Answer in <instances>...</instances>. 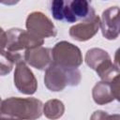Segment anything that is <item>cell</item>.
I'll use <instances>...</instances> for the list:
<instances>
[{
    "label": "cell",
    "mask_w": 120,
    "mask_h": 120,
    "mask_svg": "<svg viewBox=\"0 0 120 120\" xmlns=\"http://www.w3.org/2000/svg\"><path fill=\"white\" fill-rule=\"evenodd\" d=\"M43 103L36 98H8L2 101L0 117L5 120H37L42 115Z\"/></svg>",
    "instance_id": "obj_1"
},
{
    "label": "cell",
    "mask_w": 120,
    "mask_h": 120,
    "mask_svg": "<svg viewBox=\"0 0 120 120\" xmlns=\"http://www.w3.org/2000/svg\"><path fill=\"white\" fill-rule=\"evenodd\" d=\"M81 80L82 75L78 68H64L52 63L45 69L44 84L52 92H60L67 86H76Z\"/></svg>",
    "instance_id": "obj_2"
},
{
    "label": "cell",
    "mask_w": 120,
    "mask_h": 120,
    "mask_svg": "<svg viewBox=\"0 0 120 120\" xmlns=\"http://www.w3.org/2000/svg\"><path fill=\"white\" fill-rule=\"evenodd\" d=\"M86 65L95 70L101 81L112 82L120 75L119 67L111 59L109 53L101 48L89 49L84 57Z\"/></svg>",
    "instance_id": "obj_3"
},
{
    "label": "cell",
    "mask_w": 120,
    "mask_h": 120,
    "mask_svg": "<svg viewBox=\"0 0 120 120\" xmlns=\"http://www.w3.org/2000/svg\"><path fill=\"white\" fill-rule=\"evenodd\" d=\"M52 64L68 68H78L83 61L81 50L66 40L59 41L54 45L52 49Z\"/></svg>",
    "instance_id": "obj_4"
},
{
    "label": "cell",
    "mask_w": 120,
    "mask_h": 120,
    "mask_svg": "<svg viewBox=\"0 0 120 120\" xmlns=\"http://www.w3.org/2000/svg\"><path fill=\"white\" fill-rule=\"evenodd\" d=\"M7 33L6 49L11 52H20L24 50H31L41 47L44 39L37 38L29 32L21 28H11Z\"/></svg>",
    "instance_id": "obj_5"
},
{
    "label": "cell",
    "mask_w": 120,
    "mask_h": 120,
    "mask_svg": "<svg viewBox=\"0 0 120 120\" xmlns=\"http://www.w3.org/2000/svg\"><path fill=\"white\" fill-rule=\"evenodd\" d=\"M27 32L39 38H47L55 37L57 30L51 19L41 11L31 12L25 22Z\"/></svg>",
    "instance_id": "obj_6"
},
{
    "label": "cell",
    "mask_w": 120,
    "mask_h": 120,
    "mask_svg": "<svg viewBox=\"0 0 120 120\" xmlns=\"http://www.w3.org/2000/svg\"><path fill=\"white\" fill-rule=\"evenodd\" d=\"M13 80L17 90L23 95H34L38 89V81L24 61L16 64Z\"/></svg>",
    "instance_id": "obj_7"
},
{
    "label": "cell",
    "mask_w": 120,
    "mask_h": 120,
    "mask_svg": "<svg viewBox=\"0 0 120 120\" xmlns=\"http://www.w3.org/2000/svg\"><path fill=\"white\" fill-rule=\"evenodd\" d=\"M119 76L112 82L100 81L95 84L92 89V97L98 105H105L119 100Z\"/></svg>",
    "instance_id": "obj_8"
},
{
    "label": "cell",
    "mask_w": 120,
    "mask_h": 120,
    "mask_svg": "<svg viewBox=\"0 0 120 120\" xmlns=\"http://www.w3.org/2000/svg\"><path fill=\"white\" fill-rule=\"evenodd\" d=\"M99 28L106 39L113 40L119 37V8L117 6L110 7L102 12Z\"/></svg>",
    "instance_id": "obj_9"
},
{
    "label": "cell",
    "mask_w": 120,
    "mask_h": 120,
    "mask_svg": "<svg viewBox=\"0 0 120 120\" xmlns=\"http://www.w3.org/2000/svg\"><path fill=\"white\" fill-rule=\"evenodd\" d=\"M96 15L94 8L86 0L66 1L65 21L67 22H76L77 21H86Z\"/></svg>",
    "instance_id": "obj_10"
},
{
    "label": "cell",
    "mask_w": 120,
    "mask_h": 120,
    "mask_svg": "<svg viewBox=\"0 0 120 120\" xmlns=\"http://www.w3.org/2000/svg\"><path fill=\"white\" fill-rule=\"evenodd\" d=\"M99 22L100 18L98 15H95L89 20L72 25L69 28V36L77 41H87L98 32Z\"/></svg>",
    "instance_id": "obj_11"
},
{
    "label": "cell",
    "mask_w": 120,
    "mask_h": 120,
    "mask_svg": "<svg viewBox=\"0 0 120 120\" xmlns=\"http://www.w3.org/2000/svg\"><path fill=\"white\" fill-rule=\"evenodd\" d=\"M23 61L37 69H46L52 63V49L41 46L38 48L26 50L23 52Z\"/></svg>",
    "instance_id": "obj_12"
},
{
    "label": "cell",
    "mask_w": 120,
    "mask_h": 120,
    "mask_svg": "<svg viewBox=\"0 0 120 120\" xmlns=\"http://www.w3.org/2000/svg\"><path fill=\"white\" fill-rule=\"evenodd\" d=\"M23 61L21 52H11L5 49H0V76H6L12 70L14 65Z\"/></svg>",
    "instance_id": "obj_13"
},
{
    "label": "cell",
    "mask_w": 120,
    "mask_h": 120,
    "mask_svg": "<svg viewBox=\"0 0 120 120\" xmlns=\"http://www.w3.org/2000/svg\"><path fill=\"white\" fill-rule=\"evenodd\" d=\"M65 112L64 103L56 98L50 99L43 104L42 113L50 120H56L63 116Z\"/></svg>",
    "instance_id": "obj_14"
},
{
    "label": "cell",
    "mask_w": 120,
    "mask_h": 120,
    "mask_svg": "<svg viewBox=\"0 0 120 120\" xmlns=\"http://www.w3.org/2000/svg\"><path fill=\"white\" fill-rule=\"evenodd\" d=\"M65 4L64 0H54L51 3V12L52 17L57 21H64L65 18Z\"/></svg>",
    "instance_id": "obj_15"
},
{
    "label": "cell",
    "mask_w": 120,
    "mask_h": 120,
    "mask_svg": "<svg viewBox=\"0 0 120 120\" xmlns=\"http://www.w3.org/2000/svg\"><path fill=\"white\" fill-rule=\"evenodd\" d=\"M90 120H120V115L118 113L110 114L107 112L98 110L92 113Z\"/></svg>",
    "instance_id": "obj_16"
},
{
    "label": "cell",
    "mask_w": 120,
    "mask_h": 120,
    "mask_svg": "<svg viewBox=\"0 0 120 120\" xmlns=\"http://www.w3.org/2000/svg\"><path fill=\"white\" fill-rule=\"evenodd\" d=\"M7 44V33L0 27V49H5Z\"/></svg>",
    "instance_id": "obj_17"
},
{
    "label": "cell",
    "mask_w": 120,
    "mask_h": 120,
    "mask_svg": "<svg viewBox=\"0 0 120 120\" xmlns=\"http://www.w3.org/2000/svg\"><path fill=\"white\" fill-rule=\"evenodd\" d=\"M2 101H3V100H1V98H0V109H1V105H2Z\"/></svg>",
    "instance_id": "obj_18"
},
{
    "label": "cell",
    "mask_w": 120,
    "mask_h": 120,
    "mask_svg": "<svg viewBox=\"0 0 120 120\" xmlns=\"http://www.w3.org/2000/svg\"><path fill=\"white\" fill-rule=\"evenodd\" d=\"M0 120H5V119H3L2 117H0Z\"/></svg>",
    "instance_id": "obj_19"
}]
</instances>
